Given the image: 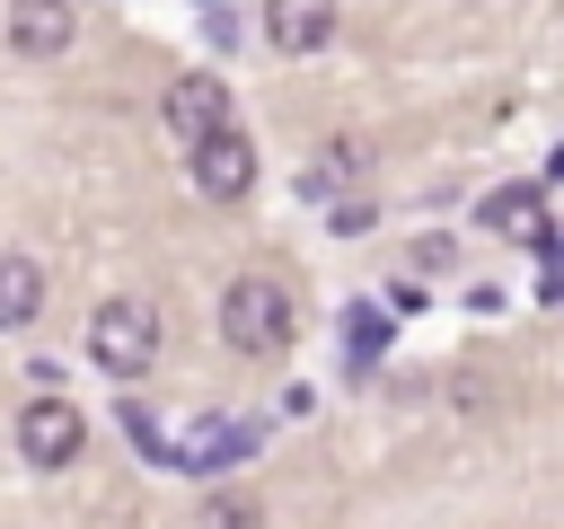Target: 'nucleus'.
Returning <instances> with one entry per match:
<instances>
[{
	"label": "nucleus",
	"mask_w": 564,
	"mask_h": 529,
	"mask_svg": "<svg viewBox=\"0 0 564 529\" xmlns=\"http://www.w3.org/2000/svg\"><path fill=\"white\" fill-rule=\"evenodd\" d=\"M379 344H388V317H379V309H352V317H344V353H361V361H370Z\"/></svg>",
	"instance_id": "9b49d317"
},
{
	"label": "nucleus",
	"mask_w": 564,
	"mask_h": 529,
	"mask_svg": "<svg viewBox=\"0 0 564 529\" xmlns=\"http://www.w3.org/2000/svg\"><path fill=\"white\" fill-rule=\"evenodd\" d=\"M167 132L185 141V150H203V141H220V132H238L229 123V79H167Z\"/></svg>",
	"instance_id": "39448f33"
},
{
	"label": "nucleus",
	"mask_w": 564,
	"mask_h": 529,
	"mask_svg": "<svg viewBox=\"0 0 564 529\" xmlns=\"http://www.w3.org/2000/svg\"><path fill=\"white\" fill-rule=\"evenodd\" d=\"M220 335H229V353H282L291 344V291L273 273H238L220 291Z\"/></svg>",
	"instance_id": "f03ea898"
},
{
	"label": "nucleus",
	"mask_w": 564,
	"mask_h": 529,
	"mask_svg": "<svg viewBox=\"0 0 564 529\" xmlns=\"http://www.w3.org/2000/svg\"><path fill=\"white\" fill-rule=\"evenodd\" d=\"M485 220L511 229V238H546V229H538V185H502V194H485Z\"/></svg>",
	"instance_id": "1a4fd4ad"
},
{
	"label": "nucleus",
	"mask_w": 564,
	"mask_h": 529,
	"mask_svg": "<svg viewBox=\"0 0 564 529\" xmlns=\"http://www.w3.org/2000/svg\"><path fill=\"white\" fill-rule=\"evenodd\" d=\"M203 529H264V503H256L247 485H220V494L203 503Z\"/></svg>",
	"instance_id": "9d476101"
},
{
	"label": "nucleus",
	"mask_w": 564,
	"mask_h": 529,
	"mask_svg": "<svg viewBox=\"0 0 564 529\" xmlns=\"http://www.w3.org/2000/svg\"><path fill=\"white\" fill-rule=\"evenodd\" d=\"M88 361H97L106 379H141V370L159 361V300H150V291L97 300V317H88Z\"/></svg>",
	"instance_id": "f257e3e1"
},
{
	"label": "nucleus",
	"mask_w": 564,
	"mask_h": 529,
	"mask_svg": "<svg viewBox=\"0 0 564 529\" xmlns=\"http://www.w3.org/2000/svg\"><path fill=\"white\" fill-rule=\"evenodd\" d=\"M44 317V264L35 256H0V326H35Z\"/></svg>",
	"instance_id": "6e6552de"
},
{
	"label": "nucleus",
	"mask_w": 564,
	"mask_h": 529,
	"mask_svg": "<svg viewBox=\"0 0 564 529\" xmlns=\"http://www.w3.org/2000/svg\"><path fill=\"white\" fill-rule=\"evenodd\" d=\"M79 450H88V414H79L70 397L44 388V397L18 406V458H26V467H70Z\"/></svg>",
	"instance_id": "7ed1b4c3"
},
{
	"label": "nucleus",
	"mask_w": 564,
	"mask_h": 529,
	"mask_svg": "<svg viewBox=\"0 0 564 529\" xmlns=\"http://www.w3.org/2000/svg\"><path fill=\"white\" fill-rule=\"evenodd\" d=\"M185 168H194V185H203L212 203H247V194H256V141H247V132H220V141L185 150Z\"/></svg>",
	"instance_id": "423d86ee"
},
{
	"label": "nucleus",
	"mask_w": 564,
	"mask_h": 529,
	"mask_svg": "<svg viewBox=\"0 0 564 529\" xmlns=\"http://www.w3.org/2000/svg\"><path fill=\"white\" fill-rule=\"evenodd\" d=\"M335 26H344V0H264V44H273L282 62L326 53V44H335Z\"/></svg>",
	"instance_id": "20e7f679"
},
{
	"label": "nucleus",
	"mask_w": 564,
	"mask_h": 529,
	"mask_svg": "<svg viewBox=\"0 0 564 529\" xmlns=\"http://www.w3.org/2000/svg\"><path fill=\"white\" fill-rule=\"evenodd\" d=\"M70 35H79V9H70V0H9V44H18L26 62L70 53Z\"/></svg>",
	"instance_id": "0eeeda50"
}]
</instances>
